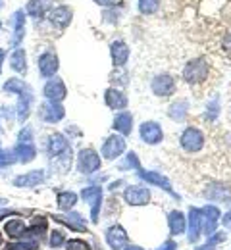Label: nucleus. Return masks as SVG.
<instances>
[{
  "mask_svg": "<svg viewBox=\"0 0 231 250\" xmlns=\"http://www.w3.org/2000/svg\"><path fill=\"white\" fill-rule=\"evenodd\" d=\"M208 73H210V65L204 58H197V60H191L183 67V79L189 83V85H198L202 81L208 79Z\"/></svg>",
  "mask_w": 231,
  "mask_h": 250,
  "instance_id": "obj_1",
  "label": "nucleus"
},
{
  "mask_svg": "<svg viewBox=\"0 0 231 250\" xmlns=\"http://www.w3.org/2000/svg\"><path fill=\"white\" fill-rule=\"evenodd\" d=\"M77 167H79L81 173L91 175L100 167V156L93 148H83L77 156Z\"/></svg>",
  "mask_w": 231,
  "mask_h": 250,
  "instance_id": "obj_2",
  "label": "nucleus"
},
{
  "mask_svg": "<svg viewBox=\"0 0 231 250\" xmlns=\"http://www.w3.org/2000/svg\"><path fill=\"white\" fill-rule=\"evenodd\" d=\"M179 143H181V146H183L187 152H198V150H202V146H204V135L198 131L197 127H187V129L183 131Z\"/></svg>",
  "mask_w": 231,
  "mask_h": 250,
  "instance_id": "obj_3",
  "label": "nucleus"
},
{
  "mask_svg": "<svg viewBox=\"0 0 231 250\" xmlns=\"http://www.w3.org/2000/svg\"><path fill=\"white\" fill-rule=\"evenodd\" d=\"M222 214L216 206H204L200 210V229H204V235H214L216 231V223L220 221Z\"/></svg>",
  "mask_w": 231,
  "mask_h": 250,
  "instance_id": "obj_4",
  "label": "nucleus"
},
{
  "mask_svg": "<svg viewBox=\"0 0 231 250\" xmlns=\"http://www.w3.org/2000/svg\"><path fill=\"white\" fill-rule=\"evenodd\" d=\"M124 150H126V139L120 137V135H112L102 145V158L114 160V158H118L120 154H124Z\"/></svg>",
  "mask_w": 231,
  "mask_h": 250,
  "instance_id": "obj_5",
  "label": "nucleus"
},
{
  "mask_svg": "<svg viewBox=\"0 0 231 250\" xmlns=\"http://www.w3.org/2000/svg\"><path fill=\"white\" fill-rule=\"evenodd\" d=\"M81 196L85 202L91 204V219L99 221V210L102 204V188L100 187H87L81 190Z\"/></svg>",
  "mask_w": 231,
  "mask_h": 250,
  "instance_id": "obj_6",
  "label": "nucleus"
},
{
  "mask_svg": "<svg viewBox=\"0 0 231 250\" xmlns=\"http://www.w3.org/2000/svg\"><path fill=\"white\" fill-rule=\"evenodd\" d=\"M152 93L156 96H171L175 93V79L168 73L156 75L152 79Z\"/></svg>",
  "mask_w": 231,
  "mask_h": 250,
  "instance_id": "obj_7",
  "label": "nucleus"
},
{
  "mask_svg": "<svg viewBox=\"0 0 231 250\" xmlns=\"http://www.w3.org/2000/svg\"><path fill=\"white\" fill-rule=\"evenodd\" d=\"M124 196H126V202L131 204V206H145L150 200V190L145 187L131 185V187L126 188V194Z\"/></svg>",
  "mask_w": 231,
  "mask_h": 250,
  "instance_id": "obj_8",
  "label": "nucleus"
},
{
  "mask_svg": "<svg viewBox=\"0 0 231 250\" xmlns=\"http://www.w3.org/2000/svg\"><path fill=\"white\" fill-rule=\"evenodd\" d=\"M106 243L110 245V249L122 250L127 245V233H126V229L122 225H112L106 231Z\"/></svg>",
  "mask_w": 231,
  "mask_h": 250,
  "instance_id": "obj_9",
  "label": "nucleus"
},
{
  "mask_svg": "<svg viewBox=\"0 0 231 250\" xmlns=\"http://www.w3.org/2000/svg\"><path fill=\"white\" fill-rule=\"evenodd\" d=\"M162 137H164L162 127L156 122H145V124L141 125V139L147 145H158L162 141Z\"/></svg>",
  "mask_w": 231,
  "mask_h": 250,
  "instance_id": "obj_10",
  "label": "nucleus"
},
{
  "mask_svg": "<svg viewBox=\"0 0 231 250\" xmlns=\"http://www.w3.org/2000/svg\"><path fill=\"white\" fill-rule=\"evenodd\" d=\"M37 65H39V71H41L42 77H52V75H56V71H58V67H60L58 56H56L54 52H44V54H41Z\"/></svg>",
  "mask_w": 231,
  "mask_h": 250,
  "instance_id": "obj_11",
  "label": "nucleus"
},
{
  "mask_svg": "<svg viewBox=\"0 0 231 250\" xmlns=\"http://www.w3.org/2000/svg\"><path fill=\"white\" fill-rule=\"evenodd\" d=\"M44 96L50 100V102H60V100H64L66 98V85H64V81L62 79H52V81H48L46 85H44Z\"/></svg>",
  "mask_w": 231,
  "mask_h": 250,
  "instance_id": "obj_12",
  "label": "nucleus"
},
{
  "mask_svg": "<svg viewBox=\"0 0 231 250\" xmlns=\"http://www.w3.org/2000/svg\"><path fill=\"white\" fill-rule=\"evenodd\" d=\"M71 16H73L71 8H67V6H58V8L50 10V23H52L54 27H58V29H66L67 25L71 23Z\"/></svg>",
  "mask_w": 231,
  "mask_h": 250,
  "instance_id": "obj_13",
  "label": "nucleus"
},
{
  "mask_svg": "<svg viewBox=\"0 0 231 250\" xmlns=\"http://www.w3.org/2000/svg\"><path fill=\"white\" fill-rule=\"evenodd\" d=\"M64 108L58 104V102H46V104H42L41 106V118L44 120V122H48V124H54V122H60L62 118H64Z\"/></svg>",
  "mask_w": 231,
  "mask_h": 250,
  "instance_id": "obj_14",
  "label": "nucleus"
},
{
  "mask_svg": "<svg viewBox=\"0 0 231 250\" xmlns=\"http://www.w3.org/2000/svg\"><path fill=\"white\" fill-rule=\"evenodd\" d=\"M44 181V171L41 169H35V171H29V173H23V175H18L14 179V187L20 188H29V187H37L39 183Z\"/></svg>",
  "mask_w": 231,
  "mask_h": 250,
  "instance_id": "obj_15",
  "label": "nucleus"
},
{
  "mask_svg": "<svg viewBox=\"0 0 231 250\" xmlns=\"http://www.w3.org/2000/svg\"><path fill=\"white\" fill-rule=\"evenodd\" d=\"M139 177H141V179H145L147 183L158 185L160 188H164L166 192H169L171 196H175V198H177V194L173 192V188H171V185H169V181L166 179L164 175H160V173H156V171H145V169H139Z\"/></svg>",
  "mask_w": 231,
  "mask_h": 250,
  "instance_id": "obj_16",
  "label": "nucleus"
},
{
  "mask_svg": "<svg viewBox=\"0 0 231 250\" xmlns=\"http://www.w3.org/2000/svg\"><path fill=\"white\" fill-rule=\"evenodd\" d=\"M110 54H112V62H114V65L122 67V65L127 63L129 48H127V44H126L124 41H116V42H112V46H110Z\"/></svg>",
  "mask_w": 231,
  "mask_h": 250,
  "instance_id": "obj_17",
  "label": "nucleus"
},
{
  "mask_svg": "<svg viewBox=\"0 0 231 250\" xmlns=\"http://www.w3.org/2000/svg\"><path fill=\"white\" fill-rule=\"evenodd\" d=\"M104 100H106L108 108H112V110H124L127 106V96L118 89H108L104 94Z\"/></svg>",
  "mask_w": 231,
  "mask_h": 250,
  "instance_id": "obj_18",
  "label": "nucleus"
},
{
  "mask_svg": "<svg viewBox=\"0 0 231 250\" xmlns=\"http://www.w3.org/2000/svg\"><path fill=\"white\" fill-rule=\"evenodd\" d=\"M66 150H69V145H67V141L64 139V135L54 133L50 137V141H48V152H50V156L58 158L60 154H64Z\"/></svg>",
  "mask_w": 231,
  "mask_h": 250,
  "instance_id": "obj_19",
  "label": "nucleus"
},
{
  "mask_svg": "<svg viewBox=\"0 0 231 250\" xmlns=\"http://www.w3.org/2000/svg\"><path fill=\"white\" fill-rule=\"evenodd\" d=\"M52 4H54V0H29V4H27V14H29L31 18L41 20V18L52 8Z\"/></svg>",
  "mask_w": 231,
  "mask_h": 250,
  "instance_id": "obj_20",
  "label": "nucleus"
},
{
  "mask_svg": "<svg viewBox=\"0 0 231 250\" xmlns=\"http://www.w3.org/2000/svg\"><path fill=\"white\" fill-rule=\"evenodd\" d=\"M14 156H18L16 160H20L21 164H29L33 162L37 156V148H35L31 143H20L16 148H14Z\"/></svg>",
  "mask_w": 231,
  "mask_h": 250,
  "instance_id": "obj_21",
  "label": "nucleus"
},
{
  "mask_svg": "<svg viewBox=\"0 0 231 250\" xmlns=\"http://www.w3.org/2000/svg\"><path fill=\"white\" fill-rule=\"evenodd\" d=\"M23 35H25V14H23V10H18L14 14V39H12V44L18 46L20 41L23 39Z\"/></svg>",
  "mask_w": 231,
  "mask_h": 250,
  "instance_id": "obj_22",
  "label": "nucleus"
},
{
  "mask_svg": "<svg viewBox=\"0 0 231 250\" xmlns=\"http://www.w3.org/2000/svg\"><path fill=\"white\" fill-rule=\"evenodd\" d=\"M200 237V210H189V243H197Z\"/></svg>",
  "mask_w": 231,
  "mask_h": 250,
  "instance_id": "obj_23",
  "label": "nucleus"
},
{
  "mask_svg": "<svg viewBox=\"0 0 231 250\" xmlns=\"http://www.w3.org/2000/svg\"><path fill=\"white\" fill-rule=\"evenodd\" d=\"M56 221L67 225L69 229H77V231H87V221L81 218L79 214H69V216H54Z\"/></svg>",
  "mask_w": 231,
  "mask_h": 250,
  "instance_id": "obj_24",
  "label": "nucleus"
},
{
  "mask_svg": "<svg viewBox=\"0 0 231 250\" xmlns=\"http://www.w3.org/2000/svg\"><path fill=\"white\" fill-rule=\"evenodd\" d=\"M114 129L120 131L122 135H129L133 129V116L127 112H122L114 118Z\"/></svg>",
  "mask_w": 231,
  "mask_h": 250,
  "instance_id": "obj_25",
  "label": "nucleus"
},
{
  "mask_svg": "<svg viewBox=\"0 0 231 250\" xmlns=\"http://www.w3.org/2000/svg\"><path fill=\"white\" fill-rule=\"evenodd\" d=\"M206 196L210 200H220V202H228L231 200V187H226V185H212L206 190Z\"/></svg>",
  "mask_w": 231,
  "mask_h": 250,
  "instance_id": "obj_26",
  "label": "nucleus"
},
{
  "mask_svg": "<svg viewBox=\"0 0 231 250\" xmlns=\"http://www.w3.org/2000/svg\"><path fill=\"white\" fill-rule=\"evenodd\" d=\"M31 100H33V96H31V93H29V91H27V93L20 94V102H18V120H20L21 124H23V122L29 118Z\"/></svg>",
  "mask_w": 231,
  "mask_h": 250,
  "instance_id": "obj_27",
  "label": "nucleus"
},
{
  "mask_svg": "<svg viewBox=\"0 0 231 250\" xmlns=\"http://www.w3.org/2000/svg\"><path fill=\"white\" fill-rule=\"evenodd\" d=\"M168 223H169V231H171V235H181V233H185V216L181 214V212H171L169 214V218H168Z\"/></svg>",
  "mask_w": 231,
  "mask_h": 250,
  "instance_id": "obj_28",
  "label": "nucleus"
},
{
  "mask_svg": "<svg viewBox=\"0 0 231 250\" xmlns=\"http://www.w3.org/2000/svg\"><path fill=\"white\" fill-rule=\"evenodd\" d=\"M56 202H58V208H60V210L69 212V210L75 206V202H77V194L71 192V190H62V192H58Z\"/></svg>",
  "mask_w": 231,
  "mask_h": 250,
  "instance_id": "obj_29",
  "label": "nucleus"
},
{
  "mask_svg": "<svg viewBox=\"0 0 231 250\" xmlns=\"http://www.w3.org/2000/svg\"><path fill=\"white\" fill-rule=\"evenodd\" d=\"M27 56H25V50L23 48H18L12 56H10V65H12V69H16V71H20V73H25L27 71Z\"/></svg>",
  "mask_w": 231,
  "mask_h": 250,
  "instance_id": "obj_30",
  "label": "nucleus"
},
{
  "mask_svg": "<svg viewBox=\"0 0 231 250\" xmlns=\"http://www.w3.org/2000/svg\"><path fill=\"white\" fill-rule=\"evenodd\" d=\"M25 223H23V219H10L6 225H4V231L8 233V237H12V239H18V237H21L23 233H25Z\"/></svg>",
  "mask_w": 231,
  "mask_h": 250,
  "instance_id": "obj_31",
  "label": "nucleus"
},
{
  "mask_svg": "<svg viewBox=\"0 0 231 250\" xmlns=\"http://www.w3.org/2000/svg\"><path fill=\"white\" fill-rule=\"evenodd\" d=\"M4 91L6 93H27L29 89H27V85L21 81V79H8L6 83H4Z\"/></svg>",
  "mask_w": 231,
  "mask_h": 250,
  "instance_id": "obj_32",
  "label": "nucleus"
},
{
  "mask_svg": "<svg viewBox=\"0 0 231 250\" xmlns=\"http://www.w3.org/2000/svg\"><path fill=\"white\" fill-rule=\"evenodd\" d=\"M185 116H187V102H177L169 108V118L171 120L181 122V120H185Z\"/></svg>",
  "mask_w": 231,
  "mask_h": 250,
  "instance_id": "obj_33",
  "label": "nucleus"
},
{
  "mask_svg": "<svg viewBox=\"0 0 231 250\" xmlns=\"http://www.w3.org/2000/svg\"><path fill=\"white\" fill-rule=\"evenodd\" d=\"M158 8H160V0H139V10H141V14L150 16V14H154Z\"/></svg>",
  "mask_w": 231,
  "mask_h": 250,
  "instance_id": "obj_34",
  "label": "nucleus"
},
{
  "mask_svg": "<svg viewBox=\"0 0 231 250\" xmlns=\"http://www.w3.org/2000/svg\"><path fill=\"white\" fill-rule=\"evenodd\" d=\"M46 231V219L44 218H35V221L31 223V227H29V233H33V235H42Z\"/></svg>",
  "mask_w": 231,
  "mask_h": 250,
  "instance_id": "obj_35",
  "label": "nucleus"
},
{
  "mask_svg": "<svg viewBox=\"0 0 231 250\" xmlns=\"http://www.w3.org/2000/svg\"><path fill=\"white\" fill-rule=\"evenodd\" d=\"M39 249V243L37 241H21L18 245H10L6 250H37Z\"/></svg>",
  "mask_w": 231,
  "mask_h": 250,
  "instance_id": "obj_36",
  "label": "nucleus"
},
{
  "mask_svg": "<svg viewBox=\"0 0 231 250\" xmlns=\"http://www.w3.org/2000/svg\"><path fill=\"white\" fill-rule=\"evenodd\" d=\"M66 249L67 250H89V245L81 239H71L66 243Z\"/></svg>",
  "mask_w": 231,
  "mask_h": 250,
  "instance_id": "obj_37",
  "label": "nucleus"
},
{
  "mask_svg": "<svg viewBox=\"0 0 231 250\" xmlns=\"http://www.w3.org/2000/svg\"><path fill=\"white\" fill-rule=\"evenodd\" d=\"M16 162L14 152H8V150H0V167H6V166H12Z\"/></svg>",
  "mask_w": 231,
  "mask_h": 250,
  "instance_id": "obj_38",
  "label": "nucleus"
},
{
  "mask_svg": "<svg viewBox=\"0 0 231 250\" xmlns=\"http://www.w3.org/2000/svg\"><path fill=\"white\" fill-rule=\"evenodd\" d=\"M64 245V233L62 231H54L52 235H50V247L52 249H58V247H62Z\"/></svg>",
  "mask_w": 231,
  "mask_h": 250,
  "instance_id": "obj_39",
  "label": "nucleus"
},
{
  "mask_svg": "<svg viewBox=\"0 0 231 250\" xmlns=\"http://www.w3.org/2000/svg\"><path fill=\"white\" fill-rule=\"evenodd\" d=\"M208 110L210 112H206V118L208 120H216V116H218V98H214V102L208 106Z\"/></svg>",
  "mask_w": 231,
  "mask_h": 250,
  "instance_id": "obj_40",
  "label": "nucleus"
},
{
  "mask_svg": "<svg viewBox=\"0 0 231 250\" xmlns=\"http://www.w3.org/2000/svg\"><path fill=\"white\" fill-rule=\"evenodd\" d=\"M222 241H226V235H224V233H218V235H210V239H208V245H206V247H212V245H216V243H222Z\"/></svg>",
  "mask_w": 231,
  "mask_h": 250,
  "instance_id": "obj_41",
  "label": "nucleus"
},
{
  "mask_svg": "<svg viewBox=\"0 0 231 250\" xmlns=\"http://www.w3.org/2000/svg\"><path fill=\"white\" fill-rule=\"evenodd\" d=\"M20 143H31V129L25 127L21 133H20Z\"/></svg>",
  "mask_w": 231,
  "mask_h": 250,
  "instance_id": "obj_42",
  "label": "nucleus"
},
{
  "mask_svg": "<svg viewBox=\"0 0 231 250\" xmlns=\"http://www.w3.org/2000/svg\"><path fill=\"white\" fill-rule=\"evenodd\" d=\"M175 249H177V245H175L173 241H166L164 245H162L160 249H156V250H175Z\"/></svg>",
  "mask_w": 231,
  "mask_h": 250,
  "instance_id": "obj_43",
  "label": "nucleus"
},
{
  "mask_svg": "<svg viewBox=\"0 0 231 250\" xmlns=\"http://www.w3.org/2000/svg\"><path fill=\"white\" fill-rule=\"evenodd\" d=\"M222 223H224V227H231V212H228V214L222 218Z\"/></svg>",
  "mask_w": 231,
  "mask_h": 250,
  "instance_id": "obj_44",
  "label": "nucleus"
},
{
  "mask_svg": "<svg viewBox=\"0 0 231 250\" xmlns=\"http://www.w3.org/2000/svg\"><path fill=\"white\" fill-rule=\"evenodd\" d=\"M95 2H97L99 6H112L116 0H95Z\"/></svg>",
  "mask_w": 231,
  "mask_h": 250,
  "instance_id": "obj_45",
  "label": "nucleus"
},
{
  "mask_svg": "<svg viewBox=\"0 0 231 250\" xmlns=\"http://www.w3.org/2000/svg\"><path fill=\"white\" fill-rule=\"evenodd\" d=\"M224 46H226L228 50H231V33L226 37V39H224Z\"/></svg>",
  "mask_w": 231,
  "mask_h": 250,
  "instance_id": "obj_46",
  "label": "nucleus"
},
{
  "mask_svg": "<svg viewBox=\"0 0 231 250\" xmlns=\"http://www.w3.org/2000/svg\"><path fill=\"white\" fill-rule=\"evenodd\" d=\"M12 214H14L12 210H6V208H2V210H0V219L6 218V216H12Z\"/></svg>",
  "mask_w": 231,
  "mask_h": 250,
  "instance_id": "obj_47",
  "label": "nucleus"
},
{
  "mask_svg": "<svg viewBox=\"0 0 231 250\" xmlns=\"http://www.w3.org/2000/svg\"><path fill=\"white\" fill-rule=\"evenodd\" d=\"M4 58H6V50L0 48V71H2V62H4Z\"/></svg>",
  "mask_w": 231,
  "mask_h": 250,
  "instance_id": "obj_48",
  "label": "nucleus"
},
{
  "mask_svg": "<svg viewBox=\"0 0 231 250\" xmlns=\"http://www.w3.org/2000/svg\"><path fill=\"white\" fill-rule=\"evenodd\" d=\"M124 250H143V249H141V247H133V245H126Z\"/></svg>",
  "mask_w": 231,
  "mask_h": 250,
  "instance_id": "obj_49",
  "label": "nucleus"
},
{
  "mask_svg": "<svg viewBox=\"0 0 231 250\" xmlns=\"http://www.w3.org/2000/svg\"><path fill=\"white\" fill-rule=\"evenodd\" d=\"M200 250H214L212 247H200Z\"/></svg>",
  "mask_w": 231,
  "mask_h": 250,
  "instance_id": "obj_50",
  "label": "nucleus"
},
{
  "mask_svg": "<svg viewBox=\"0 0 231 250\" xmlns=\"http://www.w3.org/2000/svg\"><path fill=\"white\" fill-rule=\"evenodd\" d=\"M0 247H2V235H0Z\"/></svg>",
  "mask_w": 231,
  "mask_h": 250,
  "instance_id": "obj_51",
  "label": "nucleus"
},
{
  "mask_svg": "<svg viewBox=\"0 0 231 250\" xmlns=\"http://www.w3.org/2000/svg\"><path fill=\"white\" fill-rule=\"evenodd\" d=\"M4 202H6V200H0V204H4Z\"/></svg>",
  "mask_w": 231,
  "mask_h": 250,
  "instance_id": "obj_52",
  "label": "nucleus"
}]
</instances>
